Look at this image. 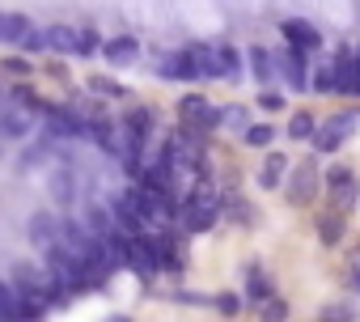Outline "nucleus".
<instances>
[{
  "instance_id": "nucleus-1",
  "label": "nucleus",
  "mask_w": 360,
  "mask_h": 322,
  "mask_svg": "<svg viewBox=\"0 0 360 322\" xmlns=\"http://www.w3.org/2000/svg\"><path fill=\"white\" fill-rule=\"evenodd\" d=\"M191 51H195V64H200L204 81H233L242 72V56L229 43H191Z\"/></svg>"
},
{
  "instance_id": "nucleus-2",
  "label": "nucleus",
  "mask_w": 360,
  "mask_h": 322,
  "mask_svg": "<svg viewBox=\"0 0 360 322\" xmlns=\"http://www.w3.org/2000/svg\"><path fill=\"white\" fill-rule=\"evenodd\" d=\"M43 43L56 56H94L102 51V39L94 26H43Z\"/></svg>"
},
{
  "instance_id": "nucleus-3",
  "label": "nucleus",
  "mask_w": 360,
  "mask_h": 322,
  "mask_svg": "<svg viewBox=\"0 0 360 322\" xmlns=\"http://www.w3.org/2000/svg\"><path fill=\"white\" fill-rule=\"evenodd\" d=\"M360 127V110H335L326 119H318V131H314V153H335L352 140V131Z\"/></svg>"
},
{
  "instance_id": "nucleus-4",
  "label": "nucleus",
  "mask_w": 360,
  "mask_h": 322,
  "mask_svg": "<svg viewBox=\"0 0 360 322\" xmlns=\"http://www.w3.org/2000/svg\"><path fill=\"white\" fill-rule=\"evenodd\" d=\"M318 191H322V174H318L314 161H301V166H292V170H288V179H284V200H288L292 208L314 204V195H318Z\"/></svg>"
},
{
  "instance_id": "nucleus-5",
  "label": "nucleus",
  "mask_w": 360,
  "mask_h": 322,
  "mask_svg": "<svg viewBox=\"0 0 360 322\" xmlns=\"http://www.w3.org/2000/svg\"><path fill=\"white\" fill-rule=\"evenodd\" d=\"M43 123L51 140H85L89 131V115L72 110V106H43Z\"/></svg>"
},
{
  "instance_id": "nucleus-6",
  "label": "nucleus",
  "mask_w": 360,
  "mask_h": 322,
  "mask_svg": "<svg viewBox=\"0 0 360 322\" xmlns=\"http://www.w3.org/2000/svg\"><path fill=\"white\" fill-rule=\"evenodd\" d=\"M178 115L187 119V131H200V136H208V131H217V127H221V110H217V106H208V98H204V94H187L183 102H178Z\"/></svg>"
},
{
  "instance_id": "nucleus-7",
  "label": "nucleus",
  "mask_w": 360,
  "mask_h": 322,
  "mask_svg": "<svg viewBox=\"0 0 360 322\" xmlns=\"http://www.w3.org/2000/svg\"><path fill=\"white\" fill-rule=\"evenodd\" d=\"M157 77H161V81H183V85H191V81H204V77H200V64H195V51H191V47L161 56V60H157Z\"/></svg>"
},
{
  "instance_id": "nucleus-8",
  "label": "nucleus",
  "mask_w": 360,
  "mask_h": 322,
  "mask_svg": "<svg viewBox=\"0 0 360 322\" xmlns=\"http://www.w3.org/2000/svg\"><path fill=\"white\" fill-rule=\"evenodd\" d=\"M276 68H280V77L292 85V89H309V51H297V47H284L280 51V60H276Z\"/></svg>"
},
{
  "instance_id": "nucleus-9",
  "label": "nucleus",
  "mask_w": 360,
  "mask_h": 322,
  "mask_svg": "<svg viewBox=\"0 0 360 322\" xmlns=\"http://www.w3.org/2000/svg\"><path fill=\"white\" fill-rule=\"evenodd\" d=\"M102 60H106L110 68H127V64H136V60H140V39H131V34H115V39H106V43H102Z\"/></svg>"
},
{
  "instance_id": "nucleus-10",
  "label": "nucleus",
  "mask_w": 360,
  "mask_h": 322,
  "mask_svg": "<svg viewBox=\"0 0 360 322\" xmlns=\"http://www.w3.org/2000/svg\"><path fill=\"white\" fill-rule=\"evenodd\" d=\"M47 191H51V200H56L60 208H72V200L81 195V179H77V170H72V166H60V170H51V179H47Z\"/></svg>"
},
{
  "instance_id": "nucleus-11",
  "label": "nucleus",
  "mask_w": 360,
  "mask_h": 322,
  "mask_svg": "<svg viewBox=\"0 0 360 322\" xmlns=\"http://www.w3.org/2000/svg\"><path fill=\"white\" fill-rule=\"evenodd\" d=\"M119 127H123L131 140L148 144V136H153V127H157V110H153V106H131V110L119 119Z\"/></svg>"
},
{
  "instance_id": "nucleus-12",
  "label": "nucleus",
  "mask_w": 360,
  "mask_h": 322,
  "mask_svg": "<svg viewBox=\"0 0 360 322\" xmlns=\"http://www.w3.org/2000/svg\"><path fill=\"white\" fill-rule=\"evenodd\" d=\"M271 297H276V284H271V276L259 267V259H250V263H246V301L263 305V301H271Z\"/></svg>"
},
{
  "instance_id": "nucleus-13",
  "label": "nucleus",
  "mask_w": 360,
  "mask_h": 322,
  "mask_svg": "<svg viewBox=\"0 0 360 322\" xmlns=\"http://www.w3.org/2000/svg\"><path fill=\"white\" fill-rule=\"evenodd\" d=\"M284 39H288V47H297V51H314V47L322 43V34H318L305 18H288V22H284Z\"/></svg>"
},
{
  "instance_id": "nucleus-14",
  "label": "nucleus",
  "mask_w": 360,
  "mask_h": 322,
  "mask_svg": "<svg viewBox=\"0 0 360 322\" xmlns=\"http://www.w3.org/2000/svg\"><path fill=\"white\" fill-rule=\"evenodd\" d=\"M288 170H292V161H288L284 153H267V157H263V170H259V187H263V191H276Z\"/></svg>"
},
{
  "instance_id": "nucleus-15",
  "label": "nucleus",
  "mask_w": 360,
  "mask_h": 322,
  "mask_svg": "<svg viewBox=\"0 0 360 322\" xmlns=\"http://www.w3.org/2000/svg\"><path fill=\"white\" fill-rule=\"evenodd\" d=\"M60 221H64V217H56V212H34V217H30V238H34L39 246L60 242Z\"/></svg>"
},
{
  "instance_id": "nucleus-16",
  "label": "nucleus",
  "mask_w": 360,
  "mask_h": 322,
  "mask_svg": "<svg viewBox=\"0 0 360 322\" xmlns=\"http://www.w3.org/2000/svg\"><path fill=\"white\" fill-rule=\"evenodd\" d=\"M343 229H347V221H343L339 212H322V217L314 221V233H318L322 246H339V242H343Z\"/></svg>"
},
{
  "instance_id": "nucleus-17",
  "label": "nucleus",
  "mask_w": 360,
  "mask_h": 322,
  "mask_svg": "<svg viewBox=\"0 0 360 322\" xmlns=\"http://www.w3.org/2000/svg\"><path fill=\"white\" fill-rule=\"evenodd\" d=\"M246 60H250V72H255V81L271 85V81L280 77V68H276V56H271V51H263V47H250V51H246Z\"/></svg>"
},
{
  "instance_id": "nucleus-18",
  "label": "nucleus",
  "mask_w": 360,
  "mask_h": 322,
  "mask_svg": "<svg viewBox=\"0 0 360 322\" xmlns=\"http://www.w3.org/2000/svg\"><path fill=\"white\" fill-rule=\"evenodd\" d=\"M326 195H356V179H352V170L347 166H330L326 170Z\"/></svg>"
},
{
  "instance_id": "nucleus-19",
  "label": "nucleus",
  "mask_w": 360,
  "mask_h": 322,
  "mask_svg": "<svg viewBox=\"0 0 360 322\" xmlns=\"http://www.w3.org/2000/svg\"><path fill=\"white\" fill-rule=\"evenodd\" d=\"M284 131H288L292 140H314V131H318V119H314L309 110H292V115H288V123H284Z\"/></svg>"
},
{
  "instance_id": "nucleus-20",
  "label": "nucleus",
  "mask_w": 360,
  "mask_h": 322,
  "mask_svg": "<svg viewBox=\"0 0 360 322\" xmlns=\"http://www.w3.org/2000/svg\"><path fill=\"white\" fill-rule=\"evenodd\" d=\"M0 136H5V140H26L30 136V119L18 115V110H5V115H0Z\"/></svg>"
},
{
  "instance_id": "nucleus-21",
  "label": "nucleus",
  "mask_w": 360,
  "mask_h": 322,
  "mask_svg": "<svg viewBox=\"0 0 360 322\" xmlns=\"http://www.w3.org/2000/svg\"><path fill=\"white\" fill-rule=\"evenodd\" d=\"M0 322H22V314H18V288L9 280H0Z\"/></svg>"
},
{
  "instance_id": "nucleus-22",
  "label": "nucleus",
  "mask_w": 360,
  "mask_h": 322,
  "mask_svg": "<svg viewBox=\"0 0 360 322\" xmlns=\"http://www.w3.org/2000/svg\"><path fill=\"white\" fill-rule=\"evenodd\" d=\"M242 140H246L250 148H267V144L276 140V123H250V127L242 131Z\"/></svg>"
},
{
  "instance_id": "nucleus-23",
  "label": "nucleus",
  "mask_w": 360,
  "mask_h": 322,
  "mask_svg": "<svg viewBox=\"0 0 360 322\" xmlns=\"http://www.w3.org/2000/svg\"><path fill=\"white\" fill-rule=\"evenodd\" d=\"M221 127L246 131V127H250V110H246V106H225V110H221Z\"/></svg>"
},
{
  "instance_id": "nucleus-24",
  "label": "nucleus",
  "mask_w": 360,
  "mask_h": 322,
  "mask_svg": "<svg viewBox=\"0 0 360 322\" xmlns=\"http://www.w3.org/2000/svg\"><path fill=\"white\" fill-rule=\"evenodd\" d=\"M89 89H98L102 98H127V94H131V89H127V85H119L115 77H89Z\"/></svg>"
},
{
  "instance_id": "nucleus-25",
  "label": "nucleus",
  "mask_w": 360,
  "mask_h": 322,
  "mask_svg": "<svg viewBox=\"0 0 360 322\" xmlns=\"http://www.w3.org/2000/svg\"><path fill=\"white\" fill-rule=\"evenodd\" d=\"M212 309L225 314V318H233V314L242 309V297H238V292H217V297H212Z\"/></svg>"
},
{
  "instance_id": "nucleus-26",
  "label": "nucleus",
  "mask_w": 360,
  "mask_h": 322,
  "mask_svg": "<svg viewBox=\"0 0 360 322\" xmlns=\"http://www.w3.org/2000/svg\"><path fill=\"white\" fill-rule=\"evenodd\" d=\"M284 318H288V309H284V301H280V297L263 301V322H284Z\"/></svg>"
},
{
  "instance_id": "nucleus-27",
  "label": "nucleus",
  "mask_w": 360,
  "mask_h": 322,
  "mask_svg": "<svg viewBox=\"0 0 360 322\" xmlns=\"http://www.w3.org/2000/svg\"><path fill=\"white\" fill-rule=\"evenodd\" d=\"M259 102H263L267 110H280V106H284V94H276V89H263V94H259Z\"/></svg>"
},
{
  "instance_id": "nucleus-28",
  "label": "nucleus",
  "mask_w": 360,
  "mask_h": 322,
  "mask_svg": "<svg viewBox=\"0 0 360 322\" xmlns=\"http://www.w3.org/2000/svg\"><path fill=\"white\" fill-rule=\"evenodd\" d=\"M5 68H9V72H22V77H26V72H34V64H30V60H5Z\"/></svg>"
},
{
  "instance_id": "nucleus-29",
  "label": "nucleus",
  "mask_w": 360,
  "mask_h": 322,
  "mask_svg": "<svg viewBox=\"0 0 360 322\" xmlns=\"http://www.w3.org/2000/svg\"><path fill=\"white\" fill-rule=\"evenodd\" d=\"M106 322H131V318H127V314H110Z\"/></svg>"
},
{
  "instance_id": "nucleus-30",
  "label": "nucleus",
  "mask_w": 360,
  "mask_h": 322,
  "mask_svg": "<svg viewBox=\"0 0 360 322\" xmlns=\"http://www.w3.org/2000/svg\"><path fill=\"white\" fill-rule=\"evenodd\" d=\"M356 94H360V51H356Z\"/></svg>"
},
{
  "instance_id": "nucleus-31",
  "label": "nucleus",
  "mask_w": 360,
  "mask_h": 322,
  "mask_svg": "<svg viewBox=\"0 0 360 322\" xmlns=\"http://www.w3.org/2000/svg\"><path fill=\"white\" fill-rule=\"evenodd\" d=\"M356 204H360V183H356Z\"/></svg>"
},
{
  "instance_id": "nucleus-32",
  "label": "nucleus",
  "mask_w": 360,
  "mask_h": 322,
  "mask_svg": "<svg viewBox=\"0 0 360 322\" xmlns=\"http://www.w3.org/2000/svg\"><path fill=\"white\" fill-rule=\"evenodd\" d=\"M0 102H5V89H0Z\"/></svg>"
}]
</instances>
